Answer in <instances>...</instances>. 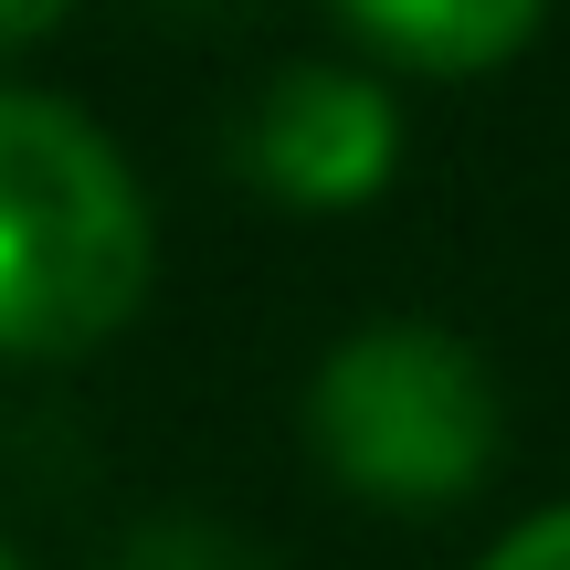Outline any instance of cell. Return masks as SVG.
Listing matches in <instances>:
<instances>
[{
  "label": "cell",
  "instance_id": "1",
  "mask_svg": "<svg viewBox=\"0 0 570 570\" xmlns=\"http://www.w3.org/2000/svg\"><path fill=\"white\" fill-rule=\"evenodd\" d=\"M148 190L85 106L0 85V360L106 348L148 306Z\"/></svg>",
  "mask_w": 570,
  "mask_h": 570
},
{
  "label": "cell",
  "instance_id": "2",
  "mask_svg": "<svg viewBox=\"0 0 570 570\" xmlns=\"http://www.w3.org/2000/svg\"><path fill=\"white\" fill-rule=\"evenodd\" d=\"M497 444H508L497 370L433 317L348 327L306 381V454L391 518H433L475 497L497 475Z\"/></svg>",
  "mask_w": 570,
  "mask_h": 570
},
{
  "label": "cell",
  "instance_id": "3",
  "mask_svg": "<svg viewBox=\"0 0 570 570\" xmlns=\"http://www.w3.org/2000/svg\"><path fill=\"white\" fill-rule=\"evenodd\" d=\"M391 159H402V106H391V75H370L360 53L275 63L233 117V169L296 212L370 202L391 180Z\"/></svg>",
  "mask_w": 570,
  "mask_h": 570
},
{
  "label": "cell",
  "instance_id": "4",
  "mask_svg": "<svg viewBox=\"0 0 570 570\" xmlns=\"http://www.w3.org/2000/svg\"><path fill=\"white\" fill-rule=\"evenodd\" d=\"M338 42L370 63V75H487V63L529 53L539 42V11L529 0H360L338 11Z\"/></svg>",
  "mask_w": 570,
  "mask_h": 570
},
{
  "label": "cell",
  "instance_id": "5",
  "mask_svg": "<svg viewBox=\"0 0 570 570\" xmlns=\"http://www.w3.org/2000/svg\"><path fill=\"white\" fill-rule=\"evenodd\" d=\"M106 570H275V560L244 550V539H233L223 518H202V508H159V518H138V529L106 550Z\"/></svg>",
  "mask_w": 570,
  "mask_h": 570
},
{
  "label": "cell",
  "instance_id": "6",
  "mask_svg": "<svg viewBox=\"0 0 570 570\" xmlns=\"http://www.w3.org/2000/svg\"><path fill=\"white\" fill-rule=\"evenodd\" d=\"M475 570H570V508H539L529 529H508Z\"/></svg>",
  "mask_w": 570,
  "mask_h": 570
},
{
  "label": "cell",
  "instance_id": "7",
  "mask_svg": "<svg viewBox=\"0 0 570 570\" xmlns=\"http://www.w3.org/2000/svg\"><path fill=\"white\" fill-rule=\"evenodd\" d=\"M53 32H63L53 0H0V53H21V42H53Z\"/></svg>",
  "mask_w": 570,
  "mask_h": 570
},
{
  "label": "cell",
  "instance_id": "8",
  "mask_svg": "<svg viewBox=\"0 0 570 570\" xmlns=\"http://www.w3.org/2000/svg\"><path fill=\"white\" fill-rule=\"evenodd\" d=\"M0 570H21V560H11V550H0Z\"/></svg>",
  "mask_w": 570,
  "mask_h": 570
}]
</instances>
